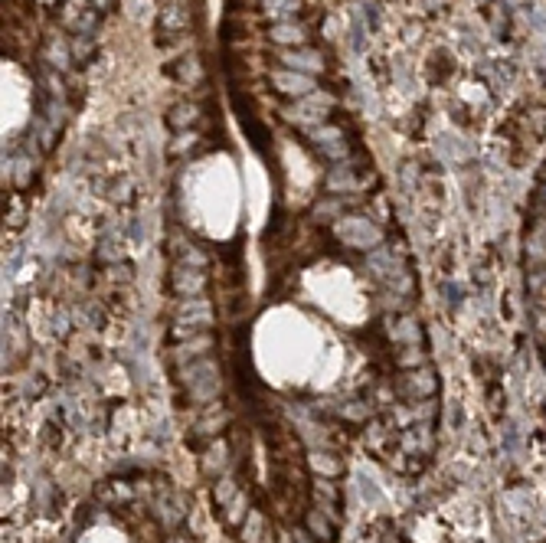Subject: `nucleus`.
<instances>
[{
    "mask_svg": "<svg viewBox=\"0 0 546 543\" xmlns=\"http://www.w3.org/2000/svg\"><path fill=\"white\" fill-rule=\"evenodd\" d=\"M69 543H197L183 494L157 471H125L95 484Z\"/></svg>",
    "mask_w": 546,
    "mask_h": 543,
    "instance_id": "f257e3e1",
    "label": "nucleus"
},
{
    "mask_svg": "<svg viewBox=\"0 0 546 543\" xmlns=\"http://www.w3.org/2000/svg\"><path fill=\"white\" fill-rule=\"evenodd\" d=\"M334 233L341 242L353 249H380L383 242V233L376 230L370 220H360V216H341V220H334Z\"/></svg>",
    "mask_w": 546,
    "mask_h": 543,
    "instance_id": "f03ea898",
    "label": "nucleus"
},
{
    "mask_svg": "<svg viewBox=\"0 0 546 543\" xmlns=\"http://www.w3.org/2000/svg\"><path fill=\"white\" fill-rule=\"evenodd\" d=\"M334 108V99L327 92H311V95H305V99H298V102L291 105L285 115H288L291 121H298V125H305V128H314V125H324V118H327V111Z\"/></svg>",
    "mask_w": 546,
    "mask_h": 543,
    "instance_id": "7ed1b4c3",
    "label": "nucleus"
},
{
    "mask_svg": "<svg viewBox=\"0 0 546 543\" xmlns=\"http://www.w3.org/2000/svg\"><path fill=\"white\" fill-rule=\"evenodd\" d=\"M307 138H311L317 145V151L324 154V157H331V161H343V157H347V141H343V135L337 128L314 125V128H307Z\"/></svg>",
    "mask_w": 546,
    "mask_h": 543,
    "instance_id": "20e7f679",
    "label": "nucleus"
},
{
    "mask_svg": "<svg viewBox=\"0 0 546 543\" xmlns=\"http://www.w3.org/2000/svg\"><path fill=\"white\" fill-rule=\"evenodd\" d=\"M206 285L203 269H190V265H177L171 272V289L177 291L180 298H197Z\"/></svg>",
    "mask_w": 546,
    "mask_h": 543,
    "instance_id": "39448f33",
    "label": "nucleus"
},
{
    "mask_svg": "<svg viewBox=\"0 0 546 543\" xmlns=\"http://www.w3.org/2000/svg\"><path fill=\"white\" fill-rule=\"evenodd\" d=\"M275 89L285 95H298V99H305V95L314 92V79L307 76V72H295V69H278L272 76Z\"/></svg>",
    "mask_w": 546,
    "mask_h": 543,
    "instance_id": "423d86ee",
    "label": "nucleus"
},
{
    "mask_svg": "<svg viewBox=\"0 0 546 543\" xmlns=\"http://www.w3.org/2000/svg\"><path fill=\"white\" fill-rule=\"evenodd\" d=\"M190 26V10H183L180 4H171L157 13V30H161L164 40H177L183 36V30Z\"/></svg>",
    "mask_w": 546,
    "mask_h": 543,
    "instance_id": "0eeeda50",
    "label": "nucleus"
},
{
    "mask_svg": "<svg viewBox=\"0 0 546 543\" xmlns=\"http://www.w3.org/2000/svg\"><path fill=\"white\" fill-rule=\"evenodd\" d=\"M43 62H46V66H52L56 72H69L76 60H72L69 43H62L59 36H50V40L43 43Z\"/></svg>",
    "mask_w": 546,
    "mask_h": 543,
    "instance_id": "6e6552de",
    "label": "nucleus"
},
{
    "mask_svg": "<svg viewBox=\"0 0 546 543\" xmlns=\"http://www.w3.org/2000/svg\"><path fill=\"white\" fill-rule=\"evenodd\" d=\"M367 265H370V272H373L376 279H386V281H393L396 275H402V265L396 262V255L389 252L386 246L373 249V252H370V259H367Z\"/></svg>",
    "mask_w": 546,
    "mask_h": 543,
    "instance_id": "1a4fd4ad",
    "label": "nucleus"
},
{
    "mask_svg": "<svg viewBox=\"0 0 546 543\" xmlns=\"http://www.w3.org/2000/svg\"><path fill=\"white\" fill-rule=\"evenodd\" d=\"M282 62L285 69H295V72H321L324 69V62H321V56L311 50H282Z\"/></svg>",
    "mask_w": 546,
    "mask_h": 543,
    "instance_id": "9d476101",
    "label": "nucleus"
},
{
    "mask_svg": "<svg viewBox=\"0 0 546 543\" xmlns=\"http://www.w3.org/2000/svg\"><path fill=\"white\" fill-rule=\"evenodd\" d=\"M268 36H272L278 46H285V50H295V46L305 43V26H298L295 20H282V23H275L272 30H268Z\"/></svg>",
    "mask_w": 546,
    "mask_h": 543,
    "instance_id": "9b49d317",
    "label": "nucleus"
},
{
    "mask_svg": "<svg viewBox=\"0 0 546 543\" xmlns=\"http://www.w3.org/2000/svg\"><path fill=\"white\" fill-rule=\"evenodd\" d=\"M200 121V108L193 102H177L171 111H167V125L174 131H190V125Z\"/></svg>",
    "mask_w": 546,
    "mask_h": 543,
    "instance_id": "f8f14e48",
    "label": "nucleus"
},
{
    "mask_svg": "<svg viewBox=\"0 0 546 543\" xmlns=\"http://www.w3.org/2000/svg\"><path fill=\"white\" fill-rule=\"evenodd\" d=\"M40 85H43L46 92H50V99H62L66 95V82H62V72H56L52 66H40Z\"/></svg>",
    "mask_w": 546,
    "mask_h": 543,
    "instance_id": "ddd939ff",
    "label": "nucleus"
},
{
    "mask_svg": "<svg viewBox=\"0 0 546 543\" xmlns=\"http://www.w3.org/2000/svg\"><path fill=\"white\" fill-rule=\"evenodd\" d=\"M436 151L442 154L445 161H465V157L471 154V147L468 145H458V138L445 135V138H438V141H436Z\"/></svg>",
    "mask_w": 546,
    "mask_h": 543,
    "instance_id": "4468645a",
    "label": "nucleus"
},
{
    "mask_svg": "<svg viewBox=\"0 0 546 543\" xmlns=\"http://www.w3.org/2000/svg\"><path fill=\"white\" fill-rule=\"evenodd\" d=\"M262 10H265V17H275L278 23H282V20L295 17V10H298V0H262Z\"/></svg>",
    "mask_w": 546,
    "mask_h": 543,
    "instance_id": "2eb2a0df",
    "label": "nucleus"
},
{
    "mask_svg": "<svg viewBox=\"0 0 546 543\" xmlns=\"http://www.w3.org/2000/svg\"><path fill=\"white\" fill-rule=\"evenodd\" d=\"M327 187H331V190H357L360 180L353 177V170H350L347 164H341V167L331 170V177H327Z\"/></svg>",
    "mask_w": 546,
    "mask_h": 543,
    "instance_id": "dca6fc26",
    "label": "nucleus"
},
{
    "mask_svg": "<svg viewBox=\"0 0 546 543\" xmlns=\"http://www.w3.org/2000/svg\"><path fill=\"white\" fill-rule=\"evenodd\" d=\"M43 115H46V125H50V128H62L69 108H66V102H62V99H46Z\"/></svg>",
    "mask_w": 546,
    "mask_h": 543,
    "instance_id": "f3484780",
    "label": "nucleus"
},
{
    "mask_svg": "<svg viewBox=\"0 0 546 543\" xmlns=\"http://www.w3.org/2000/svg\"><path fill=\"white\" fill-rule=\"evenodd\" d=\"M69 50H72V60L76 62H89L95 56V36H76V40L69 43Z\"/></svg>",
    "mask_w": 546,
    "mask_h": 543,
    "instance_id": "a211bd4d",
    "label": "nucleus"
},
{
    "mask_svg": "<svg viewBox=\"0 0 546 543\" xmlns=\"http://www.w3.org/2000/svg\"><path fill=\"white\" fill-rule=\"evenodd\" d=\"M174 76H177L180 82H200L203 69H200V62H197V60H180L177 66H174Z\"/></svg>",
    "mask_w": 546,
    "mask_h": 543,
    "instance_id": "6ab92c4d",
    "label": "nucleus"
},
{
    "mask_svg": "<svg viewBox=\"0 0 546 543\" xmlns=\"http://www.w3.org/2000/svg\"><path fill=\"white\" fill-rule=\"evenodd\" d=\"M193 147H197V135H193V131H180V135L174 138L171 154H187V151H193Z\"/></svg>",
    "mask_w": 546,
    "mask_h": 543,
    "instance_id": "aec40b11",
    "label": "nucleus"
},
{
    "mask_svg": "<svg viewBox=\"0 0 546 543\" xmlns=\"http://www.w3.org/2000/svg\"><path fill=\"white\" fill-rule=\"evenodd\" d=\"M180 265H190V269H203V265H206V255L200 252L197 246H190L187 252L180 255Z\"/></svg>",
    "mask_w": 546,
    "mask_h": 543,
    "instance_id": "412c9836",
    "label": "nucleus"
},
{
    "mask_svg": "<svg viewBox=\"0 0 546 543\" xmlns=\"http://www.w3.org/2000/svg\"><path fill=\"white\" fill-rule=\"evenodd\" d=\"M108 194L115 196V200H128L131 196V180H115V184L108 187Z\"/></svg>",
    "mask_w": 546,
    "mask_h": 543,
    "instance_id": "4be33fe9",
    "label": "nucleus"
},
{
    "mask_svg": "<svg viewBox=\"0 0 546 543\" xmlns=\"http://www.w3.org/2000/svg\"><path fill=\"white\" fill-rule=\"evenodd\" d=\"M341 200H327V203H321L317 206V216H337V213H341ZM337 220H341V216H337Z\"/></svg>",
    "mask_w": 546,
    "mask_h": 543,
    "instance_id": "5701e85b",
    "label": "nucleus"
},
{
    "mask_svg": "<svg viewBox=\"0 0 546 543\" xmlns=\"http://www.w3.org/2000/svg\"><path fill=\"white\" fill-rule=\"evenodd\" d=\"M131 279V265H115V281H128Z\"/></svg>",
    "mask_w": 546,
    "mask_h": 543,
    "instance_id": "b1692460",
    "label": "nucleus"
},
{
    "mask_svg": "<svg viewBox=\"0 0 546 543\" xmlns=\"http://www.w3.org/2000/svg\"><path fill=\"white\" fill-rule=\"evenodd\" d=\"M89 4H92L95 10H108L111 7V0H89Z\"/></svg>",
    "mask_w": 546,
    "mask_h": 543,
    "instance_id": "393cba45",
    "label": "nucleus"
},
{
    "mask_svg": "<svg viewBox=\"0 0 546 543\" xmlns=\"http://www.w3.org/2000/svg\"><path fill=\"white\" fill-rule=\"evenodd\" d=\"M40 4H52V0H40Z\"/></svg>",
    "mask_w": 546,
    "mask_h": 543,
    "instance_id": "a878e982",
    "label": "nucleus"
},
{
    "mask_svg": "<svg viewBox=\"0 0 546 543\" xmlns=\"http://www.w3.org/2000/svg\"><path fill=\"white\" fill-rule=\"evenodd\" d=\"M174 4H177V0H174Z\"/></svg>",
    "mask_w": 546,
    "mask_h": 543,
    "instance_id": "bb28decb",
    "label": "nucleus"
}]
</instances>
